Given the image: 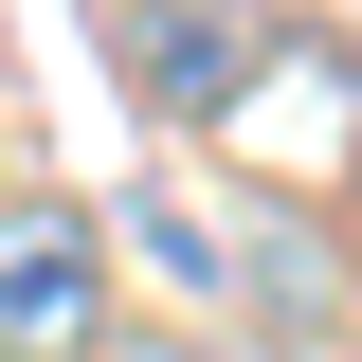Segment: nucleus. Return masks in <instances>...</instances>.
<instances>
[{"label":"nucleus","instance_id":"f257e3e1","mask_svg":"<svg viewBox=\"0 0 362 362\" xmlns=\"http://www.w3.org/2000/svg\"><path fill=\"white\" fill-rule=\"evenodd\" d=\"M109 344V218L73 181L0 199V362H90Z\"/></svg>","mask_w":362,"mask_h":362},{"label":"nucleus","instance_id":"f03ea898","mask_svg":"<svg viewBox=\"0 0 362 362\" xmlns=\"http://www.w3.org/2000/svg\"><path fill=\"white\" fill-rule=\"evenodd\" d=\"M254 73H272V18L254 0H127V90L163 109V127L254 109Z\"/></svg>","mask_w":362,"mask_h":362},{"label":"nucleus","instance_id":"7ed1b4c3","mask_svg":"<svg viewBox=\"0 0 362 362\" xmlns=\"http://www.w3.org/2000/svg\"><path fill=\"white\" fill-rule=\"evenodd\" d=\"M90 362H235V344H218V326H109Z\"/></svg>","mask_w":362,"mask_h":362}]
</instances>
